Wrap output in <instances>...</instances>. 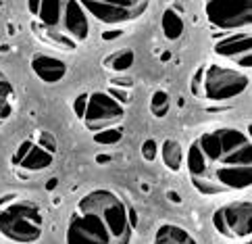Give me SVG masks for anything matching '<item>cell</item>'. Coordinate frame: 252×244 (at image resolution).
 <instances>
[{"label":"cell","mask_w":252,"mask_h":244,"mask_svg":"<svg viewBox=\"0 0 252 244\" xmlns=\"http://www.w3.org/2000/svg\"><path fill=\"white\" fill-rule=\"evenodd\" d=\"M171 108V101H169V94L165 90H155L150 96V113L157 117V119H163V117L169 113Z\"/></svg>","instance_id":"cell-17"},{"label":"cell","mask_w":252,"mask_h":244,"mask_svg":"<svg viewBox=\"0 0 252 244\" xmlns=\"http://www.w3.org/2000/svg\"><path fill=\"white\" fill-rule=\"evenodd\" d=\"M246 244H250V238H248V242H246Z\"/></svg>","instance_id":"cell-28"},{"label":"cell","mask_w":252,"mask_h":244,"mask_svg":"<svg viewBox=\"0 0 252 244\" xmlns=\"http://www.w3.org/2000/svg\"><path fill=\"white\" fill-rule=\"evenodd\" d=\"M155 244H198V240L182 225L163 223L155 234Z\"/></svg>","instance_id":"cell-12"},{"label":"cell","mask_w":252,"mask_h":244,"mask_svg":"<svg viewBox=\"0 0 252 244\" xmlns=\"http://www.w3.org/2000/svg\"><path fill=\"white\" fill-rule=\"evenodd\" d=\"M106 92H109V94L115 98V101L119 103V105H123V106L131 101V94H129V90H127V88H119V86H115V88H111V90H106Z\"/></svg>","instance_id":"cell-21"},{"label":"cell","mask_w":252,"mask_h":244,"mask_svg":"<svg viewBox=\"0 0 252 244\" xmlns=\"http://www.w3.org/2000/svg\"><path fill=\"white\" fill-rule=\"evenodd\" d=\"M13 108H15V90L8 77L0 71V125L13 115Z\"/></svg>","instance_id":"cell-15"},{"label":"cell","mask_w":252,"mask_h":244,"mask_svg":"<svg viewBox=\"0 0 252 244\" xmlns=\"http://www.w3.org/2000/svg\"><path fill=\"white\" fill-rule=\"evenodd\" d=\"M44 215L32 201L13 198L0 203V234L15 244H32L42 238Z\"/></svg>","instance_id":"cell-4"},{"label":"cell","mask_w":252,"mask_h":244,"mask_svg":"<svg viewBox=\"0 0 252 244\" xmlns=\"http://www.w3.org/2000/svg\"><path fill=\"white\" fill-rule=\"evenodd\" d=\"M158 157H160V161L165 163V167H167L169 171L177 174V171L184 167L186 148L182 146V142L169 138V140H165V142L158 146Z\"/></svg>","instance_id":"cell-13"},{"label":"cell","mask_w":252,"mask_h":244,"mask_svg":"<svg viewBox=\"0 0 252 244\" xmlns=\"http://www.w3.org/2000/svg\"><path fill=\"white\" fill-rule=\"evenodd\" d=\"M30 67L44 84H59L67 75V63L48 52H35L30 61Z\"/></svg>","instance_id":"cell-11"},{"label":"cell","mask_w":252,"mask_h":244,"mask_svg":"<svg viewBox=\"0 0 252 244\" xmlns=\"http://www.w3.org/2000/svg\"><path fill=\"white\" fill-rule=\"evenodd\" d=\"M86 98H88V92L79 94V96L75 98V101H73V113H75L77 119H82V115H84V108H86Z\"/></svg>","instance_id":"cell-22"},{"label":"cell","mask_w":252,"mask_h":244,"mask_svg":"<svg viewBox=\"0 0 252 244\" xmlns=\"http://www.w3.org/2000/svg\"><path fill=\"white\" fill-rule=\"evenodd\" d=\"M88 17L104 25H123L136 21L148 8L150 0H77Z\"/></svg>","instance_id":"cell-6"},{"label":"cell","mask_w":252,"mask_h":244,"mask_svg":"<svg viewBox=\"0 0 252 244\" xmlns=\"http://www.w3.org/2000/svg\"><path fill=\"white\" fill-rule=\"evenodd\" d=\"M215 54L221 59L233 63L240 71H250L252 65V50H250V30L240 32H219L215 34Z\"/></svg>","instance_id":"cell-9"},{"label":"cell","mask_w":252,"mask_h":244,"mask_svg":"<svg viewBox=\"0 0 252 244\" xmlns=\"http://www.w3.org/2000/svg\"><path fill=\"white\" fill-rule=\"evenodd\" d=\"M142 157L146 159V161H150V163L158 157V144H157V140L148 138L146 142L142 144Z\"/></svg>","instance_id":"cell-20"},{"label":"cell","mask_w":252,"mask_h":244,"mask_svg":"<svg viewBox=\"0 0 252 244\" xmlns=\"http://www.w3.org/2000/svg\"><path fill=\"white\" fill-rule=\"evenodd\" d=\"M160 25H163V34L165 38L175 42L182 38L184 34V19L179 17V13L175 11V8H167V11L163 13V21H160Z\"/></svg>","instance_id":"cell-16"},{"label":"cell","mask_w":252,"mask_h":244,"mask_svg":"<svg viewBox=\"0 0 252 244\" xmlns=\"http://www.w3.org/2000/svg\"><path fill=\"white\" fill-rule=\"evenodd\" d=\"M248 86L250 77L246 71L213 63V65L200 67L194 73L192 94L209 103H227L244 94Z\"/></svg>","instance_id":"cell-3"},{"label":"cell","mask_w":252,"mask_h":244,"mask_svg":"<svg viewBox=\"0 0 252 244\" xmlns=\"http://www.w3.org/2000/svg\"><path fill=\"white\" fill-rule=\"evenodd\" d=\"M213 225L225 238H250L252 232V203L236 201L219 207L213 213Z\"/></svg>","instance_id":"cell-8"},{"label":"cell","mask_w":252,"mask_h":244,"mask_svg":"<svg viewBox=\"0 0 252 244\" xmlns=\"http://www.w3.org/2000/svg\"><path fill=\"white\" fill-rule=\"evenodd\" d=\"M250 136L236 128L206 132L186 150L188 177L204 196H223L250 188L252 175Z\"/></svg>","instance_id":"cell-1"},{"label":"cell","mask_w":252,"mask_h":244,"mask_svg":"<svg viewBox=\"0 0 252 244\" xmlns=\"http://www.w3.org/2000/svg\"><path fill=\"white\" fill-rule=\"evenodd\" d=\"M38 2H40V0H28V8H30L32 17L35 15V8H38Z\"/></svg>","instance_id":"cell-24"},{"label":"cell","mask_w":252,"mask_h":244,"mask_svg":"<svg viewBox=\"0 0 252 244\" xmlns=\"http://www.w3.org/2000/svg\"><path fill=\"white\" fill-rule=\"evenodd\" d=\"M33 142L38 144V146H42L44 150H48L50 155H55V152H57V146H59L55 136H52L50 132H44V130L35 134V140H33Z\"/></svg>","instance_id":"cell-19"},{"label":"cell","mask_w":252,"mask_h":244,"mask_svg":"<svg viewBox=\"0 0 252 244\" xmlns=\"http://www.w3.org/2000/svg\"><path fill=\"white\" fill-rule=\"evenodd\" d=\"M55 186H57V179H52V182H50V184H46V188H50V190H52V188H55Z\"/></svg>","instance_id":"cell-27"},{"label":"cell","mask_w":252,"mask_h":244,"mask_svg":"<svg viewBox=\"0 0 252 244\" xmlns=\"http://www.w3.org/2000/svg\"><path fill=\"white\" fill-rule=\"evenodd\" d=\"M123 140V130L121 125H113V128H104L100 132H94V142L100 144V146H115Z\"/></svg>","instance_id":"cell-18"},{"label":"cell","mask_w":252,"mask_h":244,"mask_svg":"<svg viewBox=\"0 0 252 244\" xmlns=\"http://www.w3.org/2000/svg\"><path fill=\"white\" fill-rule=\"evenodd\" d=\"M133 61H136V54L131 48H121L111 52L109 57L104 59V67L115 71V73H127L129 67H133Z\"/></svg>","instance_id":"cell-14"},{"label":"cell","mask_w":252,"mask_h":244,"mask_svg":"<svg viewBox=\"0 0 252 244\" xmlns=\"http://www.w3.org/2000/svg\"><path fill=\"white\" fill-rule=\"evenodd\" d=\"M123 117L125 106L117 103L106 90H96V92H88L86 108L79 121H84L90 132H100L104 128L121 125Z\"/></svg>","instance_id":"cell-7"},{"label":"cell","mask_w":252,"mask_h":244,"mask_svg":"<svg viewBox=\"0 0 252 244\" xmlns=\"http://www.w3.org/2000/svg\"><path fill=\"white\" fill-rule=\"evenodd\" d=\"M11 165L15 169L28 171V174H38V171H44L52 165V155L30 138V140H23L17 146L15 155L11 157Z\"/></svg>","instance_id":"cell-10"},{"label":"cell","mask_w":252,"mask_h":244,"mask_svg":"<svg viewBox=\"0 0 252 244\" xmlns=\"http://www.w3.org/2000/svg\"><path fill=\"white\" fill-rule=\"evenodd\" d=\"M111 161H113V157H109V155H98V157H96L98 165H106V163H111Z\"/></svg>","instance_id":"cell-23"},{"label":"cell","mask_w":252,"mask_h":244,"mask_svg":"<svg viewBox=\"0 0 252 244\" xmlns=\"http://www.w3.org/2000/svg\"><path fill=\"white\" fill-rule=\"evenodd\" d=\"M204 15L217 32L250 30L252 0H204Z\"/></svg>","instance_id":"cell-5"},{"label":"cell","mask_w":252,"mask_h":244,"mask_svg":"<svg viewBox=\"0 0 252 244\" xmlns=\"http://www.w3.org/2000/svg\"><path fill=\"white\" fill-rule=\"evenodd\" d=\"M119 35H121V32H104L102 38L104 40H113V38H119Z\"/></svg>","instance_id":"cell-25"},{"label":"cell","mask_w":252,"mask_h":244,"mask_svg":"<svg viewBox=\"0 0 252 244\" xmlns=\"http://www.w3.org/2000/svg\"><path fill=\"white\" fill-rule=\"evenodd\" d=\"M167 196L171 198V203H179V196L175 192H167Z\"/></svg>","instance_id":"cell-26"},{"label":"cell","mask_w":252,"mask_h":244,"mask_svg":"<svg viewBox=\"0 0 252 244\" xmlns=\"http://www.w3.org/2000/svg\"><path fill=\"white\" fill-rule=\"evenodd\" d=\"M136 217L113 190L98 188L77 203L69 217L67 244H129Z\"/></svg>","instance_id":"cell-2"}]
</instances>
